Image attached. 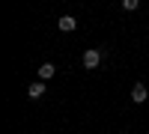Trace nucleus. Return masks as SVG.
<instances>
[{"label":"nucleus","mask_w":149,"mask_h":134,"mask_svg":"<svg viewBox=\"0 0 149 134\" xmlns=\"http://www.w3.org/2000/svg\"><path fill=\"white\" fill-rule=\"evenodd\" d=\"M104 57H107V51H104V48H86V51H84V57H81V63H84V69H98V66H102L104 63Z\"/></svg>","instance_id":"obj_1"},{"label":"nucleus","mask_w":149,"mask_h":134,"mask_svg":"<svg viewBox=\"0 0 149 134\" xmlns=\"http://www.w3.org/2000/svg\"><path fill=\"white\" fill-rule=\"evenodd\" d=\"M45 81H33L30 87H27V99H33V101H39V99H45Z\"/></svg>","instance_id":"obj_2"},{"label":"nucleus","mask_w":149,"mask_h":134,"mask_svg":"<svg viewBox=\"0 0 149 134\" xmlns=\"http://www.w3.org/2000/svg\"><path fill=\"white\" fill-rule=\"evenodd\" d=\"M146 99H149L146 83H134V87H131V101H134V104H143Z\"/></svg>","instance_id":"obj_3"},{"label":"nucleus","mask_w":149,"mask_h":134,"mask_svg":"<svg viewBox=\"0 0 149 134\" xmlns=\"http://www.w3.org/2000/svg\"><path fill=\"white\" fill-rule=\"evenodd\" d=\"M57 27L63 30V33H72L74 27H78V18H72V15H63V18L57 21Z\"/></svg>","instance_id":"obj_4"},{"label":"nucleus","mask_w":149,"mask_h":134,"mask_svg":"<svg viewBox=\"0 0 149 134\" xmlns=\"http://www.w3.org/2000/svg\"><path fill=\"white\" fill-rule=\"evenodd\" d=\"M54 75H57V66L54 63H42L39 66V81H51Z\"/></svg>","instance_id":"obj_5"},{"label":"nucleus","mask_w":149,"mask_h":134,"mask_svg":"<svg viewBox=\"0 0 149 134\" xmlns=\"http://www.w3.org/2000/svg\"><path fill=\"white\" fill-rule=\"evenodd\" d=\"M137 6H140V0H122V9L125 12H134Z\"/></svg>","instance_id":"obj_6"}]
</instances>
